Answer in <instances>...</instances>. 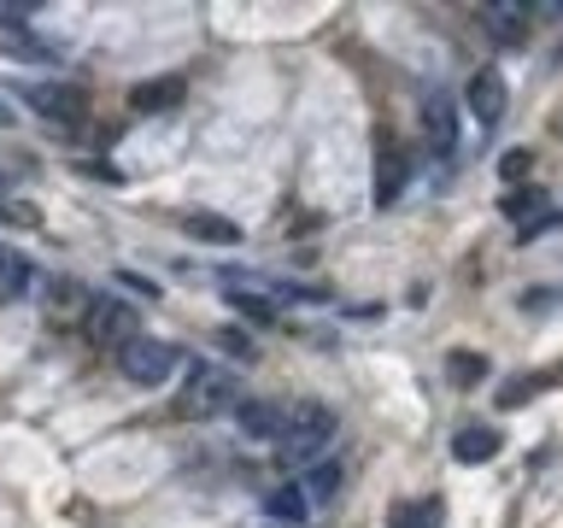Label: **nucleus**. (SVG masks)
I'll use <instances>...</instances> for the list:
<instances>
[{"instance_id":"obj_1","label":"nucleus","mask_w":563,"mask_h":528,"mask_svg":"<svg viewBox=\"0 0 563 528\" xmlns=\"http://www.w3.org/2000/svg\"><path fill=\"white\" fill-rule=\"evenodd\" d=\"M334 435V411L323 399H294L288 411H282V435H276V458L282 464H306L329 447Z\"/></svg>"},{"instance_id":"obj_2","label":"nucleus","mask_w":563,"mask_h":528,"mask_svg":"<svg viewBox=\"0 0 563 528\" xmlns=\"http://www.w3.org/2000/svg\"><path fill=\"white\" fill-rule=\"evenodd\" d=\"M235 405V376L218 364H194L188 370V382H183V399H176V417H188V422H206V417H218Z\"/></svg>"},{"instance_id":"obj_3","label":"nucleus","mask_w":563,"mask_h":528,"mask_svg":"<svg viewBox=\"0 0 563 528\" xmlns=\"http://www.w3.org/2000/svg\"><path fill=\"white\" fill-rule=\"evenodd\" d=\"M82 334L95 346H112V352H123L141 334V311L130 306V299H95V311H88V323H82Z\"/></svg>"},{"instance_id":"obj_4","label":"nucleus","mask_w":563,"mask_h":528,"mask_svg":"<svg viewBox=\"0 0 563 528\" xmlns=\"http://www.w3.org/2000/svg\"><path fill=\"white\" fill-rule=\"evenodd\" d=\"M118 370H123L135 387H158V382L176 370V346H170V341H153V334H135V341L118 352Z\"/></svg>"},{"instance_id":"obj_5","label":"nucleus","mask_w":563,"mask_h":528,"mask_svg":"<svg viewBox=\"0 0 563 528\" xmlns=\"http://www.w3.org/2000/svg\"><path fill=\"white\" fill-rule=\"evenodd\" d=\"M24 100L53 123H82L88 118V95L70 88V82H24Z\"/></svg>"},{"instance_id":"obj_6","label":"nucleus","mask_w":563,"mask_h":528,"mask_svg":"<svg viewBox=\"0 0 563 528\" xmlns=\"http://www.w3.org/2000/svg\"><path fill=\"white\" fill-rule=\"evenodd\" d=\"M95 299H100V294H88L77 276H59V282L47 288V317H53L59 329H70V323H88V311H95Z\"/></svg>"},{"instance_id":"obj_7","label":"nucleus","mask_w":563,"mask_h":528,"mask_svg":"<svg viewBox=\"0 0 563 528\" xmlns=\"http://www.w3.org/2000/svg\"><path fill=\"white\" fill-rule=\"evenodd\" d=\"M505 77H499V70H475V77H470V95H464V106H470V118L475 123H482V130H493V123H499L505 118Z\"/></svg>"},{"instance_id":"obj_8","label":"nucleus","mask_w":563,"mask_h":528,"mask_svg":"<svg viewBox=\"0 0 563 528\" xmlns=\"http://www.w3.org/2000/svg\"><path fill=\"white\" fill-rule=\"evenodd\" d=\"M422 141H429L434 153H452L457 147V100L440 95V88L422 100Z\"/></svg>"},{"instance_id":"obj_9","label":"nucleus","mask_w":563,"mask_h":528,"mask_svg":"<svg viewBox=\"0 0 563 528\" xmlns=\"http://www.w3.org/2000/svg\"><path fill=\"white\" fill-rule=\"evenodd\" d=\"M482 24H487V35H493L499 47H517V42H528V7L493 0V7H482Z\"/></svg>"},{"instance_id":"obj_10","label":"nucleus","mask_w":563,"mask_h":528,"mask_svg":"<svg viewBox=\"0 0 563 528\" xmlns=\"http://www.w3.org/2000/svg\"><path fill=\"white\" fill-rule=\"evenodd\" d=\"M264 517L271 522H288V528H299L311 517V499H306V487L299 482H282L276 493H264Z\"/></svg>"},{"instance_id":"obj_11","label":"nucleus","mask_w":563,"mask_h":528,"mask_svg":"<svg viewBox=\"0 0 563 528\" xmlns=\"http://www.w3.org/2000/svg\"><path fill=\"white\" fill-rule=\"evenodd\" d=\"M405 176H411V158H405L399 147H387V153L376 158V183H369V194H376V206H394V200H399Z\"/></svg>"},{"instance_id":"obj_12","label":"nucleus","mask_w":563,"mask_h":528,"mask_svg":"<svg viewBox=\"0 0 563 528\" xmlns=\"http://www.w3.org/2000/svg\"><path fill=\"white\" fill-rule=\"evenodd\" d=\"M188 235L194 241H211V246H241V223L235 218H218V211H188Z\"/></svg>"},{"instance_id":"obj_13","label":"nucleus","mask_w":563,"mask_h":528,"mask_svg":"<svg viewBox=\"0 0 563 528\" xmlns=\"http://www.w3.org/2000/svg\"><path fill=\"white\" fill-rule=\"evenodd\" d=\"M452 458L457 464H493V458H499V435L493 429H457L452 435Z\"/></svg>"},{"instance_id":"obj_14","label":"nucleus","mask_w":563,"mask_h":528,"mask_svg":"<svg viewBox=\"0 0 563 528\" xmlns=\"http://www.w3.org/2000/svg\"><path fill=\"white\" fill-rule=\"evenodd\" d=\"M188 95L183 77H165V82H147V88H130V106L135 112H165V106H176Z\"/></svg>"},{"instance_id":"obj_15","label":"nucleus","mask_w":563,"mask_h":528,"mask_svg":"<svg viewBox=\"0 0 563 528\" xmlns=\"http://www.w3.org/2000/svg\"><path fill=\"white\" fill-rule=\"evenodd\" d=\"M241 429L258 435V440H276V435H282V405H271V399H241Z\"/></svg>"},{"instance_id":"obj_16","label":"nucleus","mask_w":563,"mask_h":528,"mask_svg":"<svg viewBox=\"0 0 563 528\" xmlns=\"http://www.w3.org/2000/svg\"><path fill=\"white\" fill-rule=\"evenodd\" d=\"M299 487H306V499H311V505H329V499H334V487H341V464H317Z\"/></svg>"},{"instance_id":"obj_17","label":"nucleus","mask_w":563,"mask_h":528,"mask_svg":"<svg viewBox=\"0 0 563 528\" xmlns=\"http://www.w3.org/2000/svg\"><path fill=\"white\" fill-rule=\"evenodd\" d=\"M446 376H452L457 387H475V382L487 376V359H482V352H452V359H446Z\"/></svg>"},{"instance_id":"obj_18","label":"nucleus","mask_w":563,"mask_h":528,"mask_svg":"<svg viewBox=\"0 0 563 528\" xmlns=\"http://www.w3.org/2000/svg\"><path fill=\"white\" fill-rule=\"evenodd\" d=\"M440 522V505H394L387 510V528H434Z\"/></svg>"},{"instance_id":"obj_19","label":"nucleus","mask_w":563,"mask_h":528,"mask_svg":"<svg viewBox=\"0 0 563 528\" xmlns=\"http://www.w3.org/2000/svg\"><path fill=\"white\" fill-rule=\"evenodd\" d=\"M24 288H30V264L12 258V253H0V299H18Z\"/></svg>"},{"instance_id":"obj_20","label":"nucleus","mask_w":563,"mask_h":528,"mask_svg":"<svg viewBox=\"0 0 563 528\" xmlns=\"http://www.w3.org/2000/svg\"><path fill=\"white\" fill-rule=\"evenodd\" d=\"M235 306H241V317H253V323H271V299H258V294H235Z\"/></svg>"},{"instance_id":"obj_21","label":"nucleus","mask_w":563,"mask_h":528,"mask_svg":"<svg viewBox=\"0 0 563 528\" xmlns=\"http://www.w3.org/2000/svg\"><path fill=\"white\" fill-rule=\"evenodd\" d=\"M528 165H534L528 153H505V158H499V176H505V183H522V176H528Z\"/></svg>"},{"instance_id":"obj_22","label":"nucleus","mask_w":563,"mask_h":528,"mask_svg":"<svg viewBox=\"0 0 563 528\" xmlns=\"http://www.w3.org/2000/svg\"><path fill=\"white\" fill-rule=\"evenodd\" d=\"M528 206H540V194H534V188H528V194H505V206H499V211H505L510 223H517V218H522Z\"/></svg>"},{"instance_id":"obj_23","label":"nucleus","mask_w":563,"mask_h":528,"mask_svg":"<svg viewBox=\"0 0 563 528\" xmlns=\"http://www.w3.org/2000/svg\"><path fill=\"white\" fill-rule=\"evenodd\" d=\"M218 346H229L235 359H253V341H246L241 329H218Z\"/></svg>"},{"instance_id":"obj_24","label":"nucleus","mask_w":563,"mask_h":528,"mask_svg":"<svg viewBox=\"0 0 563 528\" xmlns=\"http://www.w3.org/2000/svg\"><path fill=\"white\" fill-rule=\"evenodd\" d=\"M123 288H135L141 299H158V288H153V282H147V276H135V271H123Z\"/></svg>"},{"instance_id":"obj_25","label":"nucleus","mask_w":563,"mask_h":528,"mask_svg":"<svg viewBox=\"0 0 563 528\" xmlns=\"http://www.w3.org/2000/svg\"><path fill=\"white\" fill-rule=\"evenodd\" d=\"M30 12H35V7H0V24H24Z\"/></svg>"},{"instance_id":"obj_26","label":"nucleus","mask_w":563,"mask_h":528,"mask_svg":"<svg viewBox=\"0 0 563 528\" xmlns=\"http://www.w3.org/2000/svg\"><path fill=\"white\" fill-rule=\"evenodd\" d=\"M0 123H12V112H7V100H0Z\"/></svg>"}]
</instances>
